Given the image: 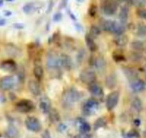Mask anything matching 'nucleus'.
Wrapping results in <instances>:
<instances>
[{
	"instance_id": "f257e3e1",
	"label": "nucleus",
	"mask_w": 146,
	"mask_h": 138,
	"mask_svg": "<svg viewBox=\"0 0 146 138\" xmlns=\"http://www.w3.org/2000/svg\"><path fill=\"white\" fill-rule=\"evenodd\" d=\"M80 97H81V94L78 90L74 88H70V89L66 90L64 93L62 100H63V103L64 106H71L75 104V102L80 100Z\"/></svg>"
},
{
	"instance_id": "f03ea898",
	"label": "nucleus",
	"mask_w": 146,
	"mask_h": 138,
	"mask_svg": "<svg viewBox=\"0 0 146 138\" xmlns=\"http://www.w3.org/2000/svg\"><path fill=\"white\" fill-rule=\"evenodd\" d=\"M46 64L48 71H58L60 62H59V57L53 52H51L47 54L46 59Z\"/></svg>"
},
{
	"instance_id": "7ed1b4c3",
	"label": "nucleus",
	"mask_w": 146,
	"mask_h": 138,
	"mask_svg": "<svg viewBox=\"0 0 146 138\" xmlns=\"http://www.w3.org/2000/svg\"><path fill=\"white\" fill-rule=\"evenodd\" d=\"M118 10V4L116 0H103L102 11L107 16H113Z\"/></svg>"
},
{
	"instance_id": "20e7f679",
	"label": "nucleus",
	"mask_w": 146,
	"mask_h": 138,
	"mask_svg": "<svg viewBox=\"0 0 146 138\" xmlns=\"http://www.w3.org/2000/svg\"><path fill=\"white\" fill-rule=\"evenodd\" d=\"M79 78H80L82 83L90 85L92 83L96 82V73H95V71L93 70H90V69H86V70H84L80 73Z\"/></svg>"
},
{
	"instance_id": "39448f33",
	"label": "nucleus",
	"mask_w": 146,
	"mask_h": 138,
	"mask_svg": "<svg viewBox=\"0 0 146 138\" xmlns=\"http://www.w3.org/2000/svg\"><path fill=\"white\" fill-rule=\"evenodd\" d=\"M16 108L20 112L27 113V112H29L34 110L35 105L29 100H20L19 102H17V104L16 105Z\"/></svg>"
},
{
	"instance_id": "423d86ee",
	"label": "nucleus",
	"mask_w": 146,
	"mask_h": 138,
	"mask_svg": "<svg viewBox=\"0 0 146 138\" xmlns=\"http://www.w3.org/2000/svg\"><path fill=\"white\" fill-rule=\"evenodd\" d=\"M98 107V101L95 99H89L83 105V112L85 115L93 114Z\"/></svg>"
},
{
	"instance_id": "0eeeda50",
	"label": "nucleus",
	"mask_w": 146,
	"mask_h": 138,
	"mask_svg": "<svg viewBox=\"0 0 146 138\" xmlns=\"http://www.w3.org/2000/svg\"><path fill=\"white\" fill-rule=\"evenodd\" d=\"M25 125L28 129L34 132H38L41 129L40 122L35 117H28L25 120Z\"/></svg>"
},
{
	"instance_id": "6e6552de",
	"label": "nucleus",
	"mask_w": 146,
	"mask_h": 138,
	"mask_svg": "<svg viewBox=\"0 0 146 138\" xmlns=\"http://www.w3.org/2000/svg\"><path fill=\"white\" fill-rule=\"evenodd\" d=\"M119 94L117 91H114V92H112L111 94H109L107 98V101H106V106H107L108 110H109V111L113 110L117 106V104L119 102Z\"/></svg>"
},
{
	"instance_id": "1a4fd4ad",
	"label": "nucleus",
	"mask_w": 146,
	"mask_h": 138,
	"mask_svg": "<svg viewBox=\"0 0 146 138\" xmlns=\"http://www.w3.org/2000/svg\"><path fill=\"white\" fill-rule=\"evenodd\" d=\"M15 85V79L13 77L7 76L5 77L0 81V88L3 90H9Z\"/></svg>"
},
{
	"instance_id": "9d476101",
	"label": "nucleus",
	"mask_w": 146,
	"mask_h": 138,
	"mask_svg": "<svg viewBox=\"0 0 146 138\" xmlns=\"http://www.w3.org/2000/svg\"><path fill=\"white\" fill-rule=\"evenodd\" d=\"M59 62H60V65L65 69L67 71H70L72 69V66H73V63L71 61V58L67 55V54H61L60 57H59Z\"/></svg>"
},
{
	"instance_id": "9b49d317",
	"label": "nucleus",
	"mask_w": 146,
	"mask_h": 138,
	"mask_svg": "<svg viewBox=\"0 0 146 138\" xmlns=\"http://www.w3.org/2000/svg\"><path fill=\"white\" fill-rule=\"evenodd\" d=\"M0 68H1L4 71L13 72L16 71L17 64H16L15 61H13V60H5L0 64Z\"/></svg>"
},
{
	"instance_id": "f8f14e48",
	"label": "nucleus",
	"mask_w": 146,
	"mask_h": 138,
	"mask_svg": "<svg viewBox=\"0 0 146 138\" xmlns=\"http://www.w3.org/2000/svg\"><path fill=\"white\" fill-rule=\"evenodd\" d=\"M89 90L91 93V94L96 96V97H101L103 94L102 88L101 87V85L99 83H97L96 82H94L91 84H90Z\"/></svg>"
},
{
	"instance_id": "ddd939ff",
	"label": "nucleus",
	"mask_w": 146,
	"mask_h": 138,
	"mask_svg": "<svg viewBox=\"0 0 146 138\" xmlns=\"http://www.w3.org/2000/svg\"><path fill=\"white\" fill-rule=\"evenodd\" d=\"M93 65L99 73H102L106 69V61L102 57H98L95 58Z\"/></svg>"
},
{
	"instance_id": "4468645a",
	"label": "nucleus",
	"mask_w": 146,
	"mask_h": 138,
	"mask_svg": "<svg viewBox=\"0 0 146 138\" xmlns=\"http://www.w3.org/2000/svg\"><path fill=\"white\" fill-rule=\"evenodd\" d=\"M29 89L31 92V94L33 95H40V86L39 84V83L35 80H29Z\"/></svg>"
},
{
	"instance_id": "2eb2a0df",
	"label": "nucleus",
	"mask_w": 146,
	"mask_h": 138,
	"mask_svg": "<svg viewBox=\"0 0 146 138\" xmlns=\"http://www.w3.org/2000/svg\"><path fill=\"white\" fill-rule=\"evenodd\" d=\"M40 109L43 113H48L51 110V103L47 98H43L40 101Z\"/></svg>"
},
{
	"instance_id": "dca6fc26",
	"label": "nucleus",
	"mask_w": 146,
	"mask_h": 138,
	"mask_svg": "<svg viewBox=\"0 0 146 138\" xmlns=\"http://www.w3.org/2000/svg\"><path fill=\"white\" fill-rule=\"evenodd\" d=\"M5 51L10 56H12V57H18L21 53V51L19 50V48H17L16 46H14L12 44L6 45Z\"/></svg>"
},
{
	"instance_id": "f3484780",
	"label": "nucleus",
	"mask_w": 146,
	"mask_h": 138,
	"mask_svg": "<svg viewBox=\"0 0 146 138\" xmlns=\"http://www.w3.org/2000/svg\"><path fill=\"white\" fill-rule=\"evenodd\" d=\"M105 84L110 89L114 88L116 87V84H117L116 76L114 74H110L109 76H108L106 77V80H105Z\"/></svg>"
},
{
	"instance_id": "a211bd4d",
	"label": "nucleus",
	"mask_w": 146,
	"mask_h": 138,
	"mask_svg": "<svg viewBox=\"0 0 146 138\" xmlns=\"http://www.w3.org/2000/svg\"><path fill=\"white\" fill-rule=\"evenodd\" d=\"M131 88L134 92H141L144 89V83L142 80L136 79L131 83Z\"/></svg>"
},
{
	"instance_id": "6ab92c4d",
	"label": "nucleus",
	"mask_w": 146,
	"mask_h": 138,
	"mask_svg": "<svg viewBox=\"0 0 146 138\" xmlns=\"http://www.w3.org/2000/svg\"><path fill=\"white\" fill-rule=\"evenodd\" d=\"M34 75L38 81H40L44 76V70L40 64H35L34 67Z\"/></svg>"
},
{
	"instance_id": "aec40b11",
	"label": "nucleus",
	"mask_w": 146,
	"mask_h": 138,
	"mask_svg": "<svg viewBox=\"0 0 146 138\" xmlns=\"http://www.w3.org/2000/svg\"><path fill=\"white\" fill-rule=\"evenodd\" d=\"M128 13H129V11L127 9L126 6H123L119 11V19L120 21V23L122 24H125L128 19Z\"/></svg>"
},
{
	"instance_id": "412c9836",
	"label": "nucleus",
	"mask_w": 146,
	"mask_h": 138,
	"mask_svg": "<svg viewBox=\"0 0 146 138\" xmlns=\"http://www.w3.org/2000/svg\"><path fill=\"white\" fill-rule=\"evenodd\" d=\"M6 135L9 138H18L19 137V131L17 127L11 125L8 127L6 130Z\"/></svg>"
},
{
	"instance_id": "4be33fe9",
	"label": "nucleus",
	"mask_w": 146,
	"mask_h": 138,
	"mask_svg": "<svg viewBox=\"0 0 146 138\" xmlns=\"http://www.w3.org/2000/svg\"><path fill=\"white\" fill-rule=\"evenodd\" d=\"M114 23L115 22H113L111 20H104L102 23V28L104 31L112 33L114 27Z\"/></svg>"
},
{
	"instance_id": "5701e85b",
	"label": "nucleus",
	"mask_w": 146,
	"mask_h": 138,
	"mask_svg": "<svg viewBox=\"0 0 146 138\" xmlns=\"http://www.w3.org/2000/svg\"><path fill=\"white\" fill-rule=\"evenodd\" d=\"M114 42L115 44L118 46H124L127 44L128 42V38L126 35H125L124 34H119L117 35V37L115 38L114 40Z\"/></svg>"
},
{
	"instance_id": "b1692460",
	"label": "nucleus",
	"mask_w": 146,
	"mask_h": 138,
	"mask_svg": "<svg viewBox=\"0 0 146 138\" xmlns=\"http://www.w3.org/2000/svg\"><path fill=\"white\" fill-rule=\"evenodd\" d=\"M85 41H86V45H87L88 48L91 52H96L97 50V46L96 45V43L94 41V39L90 34H87L85 36Z\"/></svg>"
},
{
	"instance_id": "393cba45",
	"label": "nucleus",
	"mask_w": 146,
	"mask_h": 138,
	"mask_svg": "<svg viewBox=\"0 0 146 138\" xmlns=\"http://www.w3.org/2000/svg\"><path fill=\"white\" fill-rule=\"evenodd\" d=\"M37 9L36 7V4L35 3H28L26 4L24 6H23V11L26 13V14H31L33 13L34 11H35Z\"/></svg>"
},
{
	"instance_id": "a878e982",
	"label": "nucleus",
	"mask_w": 146,
	"mask_h": 138,
	"mask_svg": "<svg viewBox=\"0 0 146 138\" xmlns=\"http://www.w3.org/2000/svg\"><path fill=\"white\" fill-rule=\"evenodd\" d=\"M124 32H125V27H124V25H123L122 23L115 22L112 33L114 34H116V35H119V34H124Z\"/></svg>"
},
{
	"instance_id": "bb28decb",
	"label": "nucleus",
	"mask_w": 146,
	"mask_h": 138,
	"mask_svg": "<svg viewBox=\"0 0 146 138\" xmlns=\"http://www.w3.org/2000/svg\"><path fill=\"white\" fill-rule=\"evenodd\" d=\"M131 108L133 111L139 112L142 110V102L138 98H135L131 102Z\"/></svg>"
},
{
	"instance_id": "cd10ccee",
	"label": "nucleus",
	"mask_w": 146,
	"mask_h": 138,
	"mask_svg": "<svg viewBox=\"0 0 146 138\" xmlns=\"http://www.w3.org/2000/svg\"><path fill=\"white\" fill-rule=\"evenodd\" d=\"M137 34L139 36L146 35V24L143 22H139L137 27Z\"/></svg>"
},
{
	"instance_id": "c85d7f7f",
	"label": "nucleus",
	"mask_w": 146,
	"mask_h": 138,
	"mask_svg": "<svg viewBox=\"0 0 146 138\" xmlns=\"http://www.w3.org/2000/svg\"><path fill=\"white\" fill-rule=\"evenodd\" d=\"M48 113H49V118H50V120L52 122L56 123V122H58L59 120V118H59V114H58V112L56 110L51 108V110L49 111Z\"/></svg>"
},
{
	"instance_id": "c756f323",
	"label": "nucleus",
	"mask_w": 146,
	"mask_h": 138,
	"mask_svg": "<svg viewBox=\"0 0 146 138\" xmlns=\"http://www.w3.org/2000/svg\"><path fill=\"white\" fill-rule=\"evenodd\" d=\"M100 34H101V29H100V28H98L97 26L93 25V26L90 28V35L94 39V38L98 37Z\"/></svg>"
},
{
	"instance_id": "7c9ffc66",
	"label": "nucleus",
	"mask_w": 146,
	"mask_h": 138,
	"mask_svg": "<svg viewBox=\"0 0 146 138\" xmlns=\"http://www.w3.org/2000/svg\"><path fill=\"white\" fill-rule=\"evenodd\" d=\"M128 1L135 7L143 8L146 5V0H128Z\"/></svg>"
},
{
	"instance_id": "2f4dec72",
	"label": "nucleus",
	"mask_w": 146,
	"mask_h": 138,
	"mask_svg": "<svg viewBox=\"0 0 146 138\" xmlns=\"http://www.w3.org/2000/svg\"><path fill=\"white\" fill-rule=\"evenodd\" d=\"M85 56H86V52H85V50L84 49H80L79 51H78V55H77V61H78V63L80 64V63H83V61L84 60V58H85Z\"/></svg>"
},
{
	"instance_id": "473e14b6",
	"label": "nucleus",
	"mask_w": 146,
	"mask_h": 138,
	"mask_svg": "<svg viewBox=\"0 0 146 138\" xmlns=\"http://www.w3.org/2000/svg\"><path fill=\"white\" fill-rule=\"evenodd\" d=\"M80 131L81 133H84V134H87L90 130V125L86 123V122H83L80 125Z\"/></svg>"
},
{
	"instance_id": "72a5a7b5",
	"label": "nucleus",
	"mask_w": 146,
	"mask_h": 138,
	"mask_svg": "<svg viewBox=\"0 0 146 138\" xmlns=\"http://www.w3.org/2000/svg\"><path fill=\"white\" fill-rule=\"evenodd\" d=\"M131 47L134 49V50H137V51H140V50H143V45L142 42L138 41V40H136L134 42L131 43Z\"/></svg>"
},
{
	"instance_id": "f704fd0d",
	"label": "nucleus",
	"mask_w": 146,
	"mask_h": 138,
	"mask_svg": "<svg viewBox=\"0 0 146 138\" xmlns=\"http://www.w3.org/2000/svg\"><path fill=\"white\" fill-rule=\"evenodd\" d=\"M137 15L142 19L146 20V9H144V8H139L137 10Z\"/></svg>"
},
{
	"instance_id": "c9c22d12",
	"label": "nucleus",
	"mask_w": 146,
	"mask_h": 138,
	"mask_svg": "<svg viewBox=\"0 0 146 138\" xmlns=\"http://www.w3.org/2000/svg\"><path fill=\"white\" fill-rule=\"evenodd\" d=\"M17 77L19 78L20 81H23L25 78V71H24V69L23 68H20L19 71L17 72Z\"/></svg>"
},
{
	"instance_id": "e433bc0d",
	"label": "nucleus",
	"mask_w": 146,
	"mask_h": 138,
	"mask_svg": "<svg viewBox=\"0 0 146 138\" xmlns=\"http://www.w3.org/2000/svg\"><path fill=\"white\" fill-rule=\"evenodd\" d=\"M104 123H105L104 118H99V119H97L96 122V123H95V129H98L100 127H102L104 125Z\"/></svg>"
},
{
	"instance_id": "4c0bfd02",
	"label": "nucleus",
	"mask_w": 146,
	"mask_h": 138,
	"mask_svg": "<svg viewBox=\"0 0 146 138\" xmlns=\"http://www.w3.org/2000/svg\"><path fill=\"white\" fill-rule=\"evenodd\" d=\"M113 59L116 61V62H120L122 60H124V56L122 54H116V53H113Z\"/></svg>"
},
{
	"instance_id": "58836bf2",
	"label": "nucleus",
	"mask_w": 146,
	"mask_h": 138,
	"mask_svg": "<svg viewBox=\"0 0 146 138\" xmlns=\"http://www.w3.org/2000/svg\"><path fill=\"white\" fill-rule=\"evenodd\" d=\"M89 13H90V16L94 17V16L96 14V7L95 5H91L90 8Z\"/></svg>"
},
{
	"instance_id": "ea45409f",
	"label": "nucleus",
	"mask_w": 146,
	"mask_h": 138,
	"mask_svg": "<svg viewBox=\"0 0 146 138\" xmlns=\"http://www.w3.org/2000/svg\"><path fill=\"white\" fill-rule=\"evenodd\" d=\"M62 17H63V16H62L61 13H56V14L53 16V21H55V22H59V21H61Z\"/></svg>"
},
{
	"instance_id": "a19ab883",
	"label": "nucleus",
	"mask_w": 146,
	"mask_h": 138,
	"mask_svg": "<svg viewBox=\"0 0 146 138\" xmlns=\"http://www.w3.org/2000/svg\"><path fill=\"white\" fill-rule=\"evenodd\" d=\"M75 138H91V136L90 135H87V134H84V133H81L80 135H78L75 136Z\"/></svg>"
},
{
	"instance_id": "79ce46f5",
	"label": "nucleus",
	"mask_w": 146,
	"mask_h": 138,
	"mask_svg": "<svg viewBox=\"0 0 146 138\" xmlns=\"http://www.w3.org/2000/svg\"><path fill=\"white\" fill-rule=\"evenodd\" d=\"M13 27H14L15 28H17V29H23V28H24V26H23V24H20V23H15V24L13 25Z\"/></svg>"
},
{
	"instance_id": "37998d69",
	"label": "nucleus",
	"mask_w": 146,
	"mask_h": 138,
	"mask_svg": "<svg viewBox=\"0 0 146 138\" xmlns=\"http://www.w3.org/2000/svg\"><path fill=\"white\" fill-rule=\"evenodd\" d=\"M42 136L43 138H50V133L47 130H45L44 133L42 134Z\"/></svg>"
},
{
	"instance_id": "c03bdc74",
	"label": "nucleus",
	"mask_w": 146,
	"mask_h": 138,
	"mask_svg": "<svg viewBox=\"0 0 146 138\" xmlns=\"http://www.w3.org/2000/svg\"><path fill=\"white\" fill-rule=\"evenodd\" d=\"M67 1H68V0H62V3H61V5H60V7H61V8H63V7L66 6Z\"/></svg>"
},
{
	"instance_id": "a18cd8bd",
	"label": "nucleus",
	"mask_w": 146,
	"mask_h": 138,
	"mask_svg": "<svg viewBox=\"0 0 146 138\" xmlns=\"http://www.w3.org/2000/svg\"><path fill=\"white\" fill-rule=\"evenodd\" d=\"M5 23H6V22L5 19H0V26H5Z\"/></svg>"
},
{
	"instance_id": "49530a36",
	"label": "nucleus",
	"mask_w": 146,
	"mask_h": 138,
	"mask_svg": "<svg viewBox=\"0 0 146 138\" xmlns=\"http://www.w3.org/2000/svg\"><path fill=\"white\" fill-rule=\"evenodd\" d=\"M11 14H12L11 11H5V15L6 17H10V16H11Z\"/></svg>"
},
{
	"instance_id": "de8ad7c7",
	"label": "nucleus",
	"mask_w": 146,
	"mask_h": 138,
	"mask_svg": "<svg viewBox=\"0 0 146 138\" xmlns=\"http://www.w3.org/2000/svg\"><path fill=\"white\" fill-rule=\"evenodd\" d=\"M68 12H69V16H70V17H71V18H72L73 20H74V21H76V20H77V19H76V17H75L74 16H73V14H72V13H71V12H70V11H69Z\"/></svg>"
},
{
	"instance_id": "09e8293b",
	"label": "nucleus",
	"mask_w": 146,
	"mask_h": 138,
	"mask_svg": "<svg viewBox=\"0 0 146 138\" xmlns=\"http://www.w3.org/2000/svg\"><path fill=\"white\" fill-rule=\"evenodd\" d=\"M119 2H125V1H128V0H118Z\"/></svg>"
},
{
	"instance_id": "8fccbe9b",
	"label": "nucleus",
	"mask_w": 146,
	"mask_h": 138,
	"mask_svg": "<svg viewBox=\"0 0 146 138\" xmlns=\"http://www.w3.org/2000/svg\"><path fill=\"white\" fill-rule=\"evenodd\" d=\"M3 2H4L3 0H1V1H0V5H3Z\"/></svg>"
},
{
	"instance_id": "3c124183",
	"label": "nucleus",
	"mask_w": 146,
	"mask_h": 138,
	"mask_svg": "<svg viewBox=\"0 0 146 138\" xmlns=\"http://www.w3.org/2000/svg\"><path fill=\"white\" fill-rule=\"evenodd\" d=\"M6 1H8V2H12V1H14V0H6Z\"/></svg>"
},
{
	"instance_id": "603ef678",
	"label": "nucleus",
	"mask_w": 146,
	"mask_h": 138,
	"mask_svg": "<svg viewBox=\"0 0 146 138\" xmlns=\"http://www.w3.org/2000/svg\"><path fill=\"white\" fill-rule=\"evenodd\" d=\"M78 1H79V2H80V1H83V0H78Z\"/></svg>"
}]
</instances>
